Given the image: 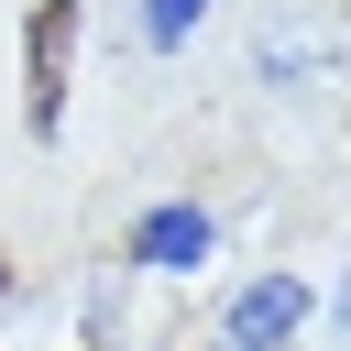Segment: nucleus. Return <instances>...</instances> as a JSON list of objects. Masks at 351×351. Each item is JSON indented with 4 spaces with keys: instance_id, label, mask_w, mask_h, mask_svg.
I'll return each mask as SVG.
<instances>
[{
    "instance_id": "obj_2",
    "label": "nucleus",
    "mask_w": 351,
    "mask_h": 351,
    "mask_svg": "<svg viewBox=\"0 0 351 351\" xmlns=\"http://www.w3.org/2000/svg\"><path fill=\"white\" fill-rule=\"evenodd\" d=\"M296 329H307V285L296 274H252L230 296V351H285Z\"/></svg>"
},
{
    "instance_id": "obj_1",
    "label": "nucleus",
    "mask_w": 351,
    "mask_h": 351,
    "mask_svg": "<svg viewBox=\"0 0 351 351\" xmlns=\"http://www.w3.org/2000/svg\"><path fill=\"white\" fill-rule=\"evenodd\" d=\"M77 0H33L22 11V121L33 132H55L66 121V88H77Z\"/></svg>"
},
{
    "instance_id": "obj_5",
    "label": "nucleus",
    "mask_w": 351,
    "mask_h": 351,
    "mask_svg": "<svg viewBox=\"0 0 351 351\" xmlns=\"http://www.w3.org/2000/svg\"><path fill=\"white\" fill-rule=\"evenodd\" d=\"M0 307H11V252H0Z\"/></svg>"
},
{
    "instance_id": "obj_4",
    "label": "nucleus",
    "mask_w": 351,
    "mask_h": 351,
    "mask_svg": "<svg viewBox=\"0 0 351 351\" xmlns=\"http://www.w3.org/2000/svg\"><path fill=\"white\" fill-rule=\"evenodd\" d=\"M197 22H208V0H143V33L154 44H186Z\"/></svg>"
},
{
    "instance_id": "obj_3",
    "label": "nucleus",
    "mask_w": 351,
    "mask_h": 351,
    "mask_svg": "<svg viewBox=\"0 0 351 351\" xmlns=\"http://www.w3.org/2000/svg\"><path fill=\"white\" fill-rule=\"evenodd\" d=\"M208 241H219V230H208V208H186V197H176V208H143L132 263H143V274H197V263H208Z\"/></svg>"
}]
</instances>
